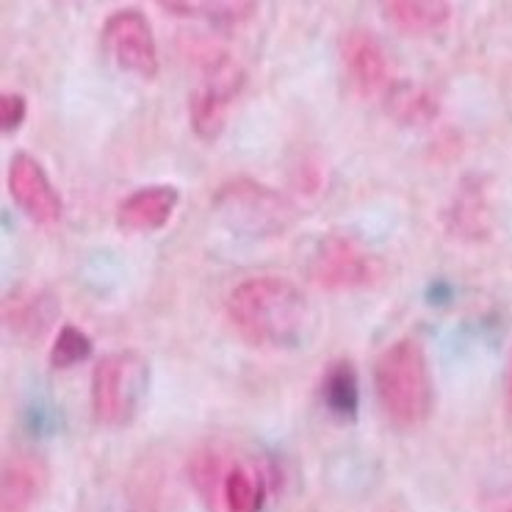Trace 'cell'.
<instances>
[{"mask_svg": "<svg viewBox=\"0 0 512 512\" xmlns=\"http://www.w3.org/2000/svg\"><path fill=\"white\" fill-rule=\"evenodd\" d=\"M9 194L14 205L36 225L53 227L61 222L64 200L45 167L31 153H14L9 164Z\"/></svg>", "mask_w": 512, "mask_h": 512, "instance_id": "8", "label": "cell"}, {"mask_svg": "<svg viewBox=\"0 0 512 512\" xmlns=\"http://www.w3.org/2000/svg\"><path fill=\"white\" fill-rule=\"evenodd\" d=\"M374 391L385 418L396 429H416L432 410V374L424 346L399 338L374 363Z\"/></svg>", "mask_w": 512, "mask_h": 512, "instance_id": "2", "label": "cell"}, {"mask_svg": "<svg viewBox=\"0 0 512 512\" xmlns=\"http://www.w3.org/2000/svg\"><path fill=\"white\" fill-rule=\"evenodd\" d=\"M227 316L244 341L266 349H294L310 333L308 297L286 277L241 280L227 297Z\"/></svg>", "mask_w": 512, "mask_h": 512, "instance_id": "1", "label": "cell"}, {"mask_svg": "<svg viewBox=\"0 0 512 512\" xmlns=\"http://www.w3.org/2000/svg\"><path fill=\"white\" fill-rule=\"evenodd\" d=\"M92 352H95L92 338L81 327L64 324L59 333H56L53 349H50V366L53 369H72V366H78V363L92 358Z\"/></svg>", "mask_w": 512, "mask_h": 512, "instance_id": "20", "label": "cell"}, {"mask_svg": "<svg viewBox=\"0 0 512 512\" xmlns=\"http://www.w3.org/2000/svg\"><path fill=\"white\" fill-rule=\"evenodd\" d=\"M269 496V479L261 468L247 463H233L222 488L225 512H261Z\"/></svg>", "mask_w": 512, "mask_h": 512, "instance_id": "17", "label": "cell"}, {"mask_svg": "<svg viewBox=\"0 0 512 512\" xmlns=\"http://www.w3.org/2000/svg\"><path fill=\"white\" fill-rule=\"evenodd\" d=\"M382 106L385 114L402 128H427L441 114L438 97L416 81H391L382 95Z\"/></svg>", "mask_w": 512, "mask_h": 512, "instance_id": "13", "label": "cell"}, {"mask_svg": "<svg viewBox=\"0 0 512 512\" xmlns=\"http://www.w3.org/2000/svg\"><path fill=\"white\" fill-rule=\"evenodd\" d=\"M319 396L327 413L338 421H355L360 407V377L352 360H333L322 374Z\"/></svg>", "mask_w": 512, "mask_h": 512, "instance_id": "15", "label": "cell"}, {"mask_svg": "<svg viewBox=\"0 0 512 512\" xmlns=\"http://www.w3.org/2000/svg\"><path fill=\"white\" fill-rule=\"evenodd\" d=\"M48 485V468L34 454H12L3 463L0 512H31Z\"/></svg>", "mask_w": 512, "mask_h": 512, "instance_id": "12", "label": "cell"}, {"mask_svg": "<svg viewBox=\"0 0 512 512\" xmlns=\"http://www.w3.org/2000/svg\"><path fill=\"white\" fill-rule=\"evenodd\" d=\"M382 17L407 36H427L452 20V3L446 0H388Z\"/></svg>", "mask_w": 512, "mask_h": 512, "instance_id": "14", "label": "cell"}, {"mask_svg": "<svg viewBox=\"0 0 512 512\" xmlns=\"http://www.w3.org/2000/svg\"><path fill=\"white\" fill-rule=\"evenodd\" d=\"M244 86V70L227 53L203 59V81L194 86L189 97V117L194 133L214 142L227 125V108Z\"/></svg>", "mask_w": 512, "mask_h": 512, "instance_id": "6", "label": "cell"}, {"mask_svg": "<svg viewBox=\"0 0 512 512\" xmlns=\"http://www.w3.org/2000/svg\"><path fill=\"white\" fill-rule=\"evenodd\" d=\"M147 388H150V366L144 355L133 349L108 352L97 360L92 374V393H89L92 416L111 429L131 424L142 407Z\"/></svg>", "mask_w": 512, "mask_h": 512, "instance_id": "4", "label": "cell"}, {"mask_svg": "<svg viewBox=\"0 0 512 512\" xmlns=\"http://www.w3.org/2000/svg\"><path fill=\"white\" fill-rule=\"evenodd\" d=\"M161 9L175 17H186V20H203L216 28H236V25L250 23L258 3H247V0H164Z\"/></svg>", "mask_w": 512, "mask_h": 512, "instance_id": "16", "label": "cell"}, {"mask_svg": "<svg viewBox=\"0 0 512 512\" xmlns=\"http://www.w3.org/2000/svg\"><path fill=\"white\" fill-rule=\"evenodd\" d=\"M308 277L324 291H358L380 277V266L355 236L327 233L310 252Z\"/></svg>", "mask_w": 512, "mask_h": 512, "instance_id": "5", "label": "cell"}, {"mask_svg": "<svg viewBox=\"0 0 512 512\" xmlns=\"http://www.w3.org/2000/svg\"><path fill=\"white\" fill-rule=\"evenodd\" d=\"M510 512H512V510H510Z\"/></svg>", "mask_w": 512, "mask_h": 512, "instance_id": "22", "label": "cell"}, {"mask_svg": "<svg viewBox=\"0 0 512 512\" xmlns=\"http://www.w3.org/2000/svg\"><path fill=\"white\" fill-rule=\"evenodd\" d=\"M103 48L117 67L136 78H155L158 72V45L153 25L139 9L114 12L103 25Z\"/></svg>", "mask_w": 512, "mask_h": 512, "instance_id": "7", "label": "cell"}, {"mask_svg": "<svg viewBox=\"0 0 512 512\" xmlns=\"http://www.w3.org/2000/svg\"><path fill=\"white\" fill-rule=\"evenodd\" d=\"M28 117V100L20 92H3L0 97V128L3 133L17 131Z\"/></svg>", "mask_w": 512, "mask_h": 512, "instance_id": "21", "label": "cell"}, {"mask_svg": "<svg viewBox=\"0 0 512 512\" xmlns=\"http://www.w3.org/2000/svg\"><path fill=\"white\" fill-rule=\"evenodd\" d=\"M214 214L236 236L274 239L294 222V205L261 180L236 178L214 194Z\"/></svg>", "mask_w": 512, "mask_h": 512, "instance_id": "3", "label": "cell"}, {"mask_svg": "<svg viewBox=\"0 0 512 512\" xmlns=\"http://www.w3.org/2000/svg\"><path fill=\"white\" fill-rule=\"evenodd\" d=\"M233 460H227L225 454L214 452V449H203L194 454L189 465L191 485L203 496V501L211 510L222 507V488H225L227 471H230Z\"/></svg>", "mask_w": 512, "mask_h": 512, "instance_id": "18", "label": "cell"}, {"mask_svg": "<svg viewBox=\"0 0 512 512\" xmlns=\"http://www.w3.org/2000/svg\"><path fill=\"white\" fill-rule=\"evenodd\" d=\"M59 316V302L45 288H14L3 297V324L20 338L36 341Z\"/></svg>", "mask_w": 512, "mask_h": 512, "instance_id": "11", "label": "cell"}, {"mask_svg": "<svg viewBox=\"0 0 512 512\" xmlns=\"http://www.w3.org/2000/svg\"><path fill=\"white\" fill-rule=\"evenodd\" d=\"M178 203L180 191L175 186H144L117 205L114 219L122 233H155L172 219Z\"/></svg>", "mask_w": 512, "mask_h": 512, "instance_id": "10", "label": "cell"}, {"mask_svg": "<svg viewBox=\"0 0 512 512\" xmlns=\"http://www.w3.org/2000/svg\"><path fill=\"white\" fill-rule=\"evenodd\" d=\"M452 230L463 233L465 239H477L482 233H488V205L479 186L465 183L463 191L457 194L452 205Z\"/></svg>", "mask_w": 512, "mask_h": 512, "instance_id": "19", "label": "cell"}, {"mask_svg": "<svg viewBox=\"0 0 512 512\" xmlns=\"http://www.w3.org/2000/svg\"><path fill=\"white\" fill-rule=\"evenodd\" d=\"M341 61L349 84L360 97L385 95V89L391 86V61L385 45L369 28H352L341 36Z\"/></svg>", "mask_w": 512, "mask_h": 512, "instance_id": "9", "label": "cell"}]
</instances>
